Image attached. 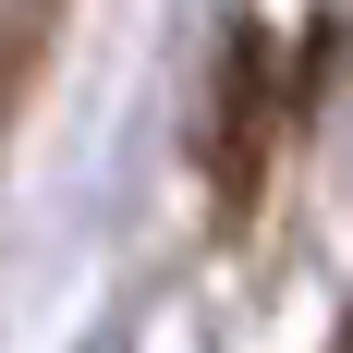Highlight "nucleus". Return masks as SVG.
I'll return each instance as SVG.
<instances>
[{
  "instance_id": "nucleus-1",
  "label": "nucleus",
  "mask_w": 353,
  "mask_h": 353,
  "mask_svg": "<svg viewBox=\"0 0 353 353\" xmlns=\"http://www.w3.org/2000/svg\"><path fill=\"white\" fill-rule=\"evenodd\" d=\"M341 353H353V317H341Z\"/></svg>"
}]
</instances>
